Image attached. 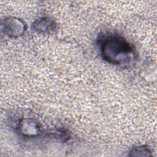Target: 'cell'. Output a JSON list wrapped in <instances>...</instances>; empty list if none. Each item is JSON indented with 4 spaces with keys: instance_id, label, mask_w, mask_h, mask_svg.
<instances>
[{
    "instance_id": "obj_5",
    "label": "cell",
    "mask_w": 157,
    "mask_h": 157,
    "mask_svg": "<svg viewBox=\"0 0 157 157\" xmlns=\"http://www.w3.org/2000/svg\"><path fill=\"white\" fill-rule=\"evenodd\" d=\"M129 156H151V151L149 148L144 145L137 146L133 147L129 151Z\"/></svg>"
},
{
    "instance_id": "obj_1",
    "label": "cell",
    "mask_w": 157,
    "mask_h": 157,
    "mask_svg": "<svg viewBox=\"0 0 157 157\" xmlns=\"http://www.w3.org/2000/svg\"><path fill=\"white\" fill-rule=\"evenodd\" d=\"M99 53L105 62L121 67H128L137 58L136 49L126 39L117 33H103L98 37Z\"/></svg>"
},
{
    "instance_id": "obj_3",
    "label": "cell",
    "mask_w": 157,
    "mask_h": 157,
    "mask_svg": "<svg viewBox=\"0 0 157 157\" xmlns=\"http://www.w3.org/2000/svg\"><path fill=\"white\" fill-rule=\"evenodd\" d=\"M15 131L23 137H34L40 133V124L34 120L29 118H22L15 126Z\"/></svg>"
},
{
    "instance_id": "obj_4",
    "label": "cell",
    "mask_w": 157,
    "mask_h": 157,
    "mask_svg": "<svg viewBox=\"0 0 157 157\" xmlns=\"http://www.w3.org/2000/svg\"><path fill=\"white\" fill-rule=\"evenodd\" d=\"M56 25L48 17H40L32 24V29L38 33H50L56 29Z\"/></svg>"
},
{
    "instance_id": "obj_2",
    "label": "cell",
    "mask_w": 157,
    "mask_h": 157,
    "mask_svg": "<svg viewBox=\"0 0 157 157\" xmlns=\"http://www.w3.org/2000/svg\"><path fill=\"white\" fill-rule=\"evenodd\" d=\"M25 22L15 17H7L1 21V31L9 37H17L25 32L26 29Z\"/></svg>"
}]
</instances>
